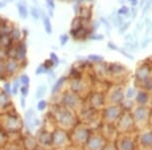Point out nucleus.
I'll use <instances>...</instances> for the list:
<instances>
[{"mask_svg":"<svg viewBox=\"0 0 152 150\" xmlns=\"http://www.w3.org/2000/svg\"><path fill=\"white\" fill-rule=\"evenodd\" d=\"M137 90L138 88L134 87V86H131L127 89V92L125 93V97H126L127 100H133L136 97V93H137Z\"/></svg>","mask_w":152,"mask_h":150,"instance_id":"1a4fd4ad","label":"nucleus"},{"mask_svg":"<svg viewBox=\"0 0 152 150\" xmlns=\"http://www.w3.org/2000/svg\"><path fill=\"white\" fill-rule=\"evenodd\" d=\"M135 80L138 89L152 92V64L149 62H142L137 67L135 72Z\"/></svg>","mask_w":152,"mask_h":150,"instance_id":"f257e3e1","label":"nucleus"},{"mask_svg":"<svg viewBox=\"0 0 152 150\" xmlns=\"http://www.w3.org/2000/svg\"><path fill=\"white\" fill-rule=\"evenodd\" d=\"M60 42H61V46H64L65 44L68 42V36L67 35H62L60 37Z\"/></svg>","mask_w":152,"mask_h":150,"instance_id":"393cba45","label":"nucleus"},{"mask_svg":"<svg viewBox=\"0 0 152 150\" xmlns=\"http://www.w3.org/2000/svg\"><path fill=\"white\" fill-rule=\"evenodd\" d=\"M118 52L121 53L122 55H124L125 57H127L128 59H130V60H132V61L134 60V56H133V55H131V54H130L129 52H127V51L125 50V49H120V48H119V50H118Z\"/></svg>","mask_w":152,"mask_h":150,"instance_id":"a211bd4d","label":"nucleus"},{"mask_svg":"<svg viewBox=\"0 0 152 150\" xmlns=\"http://www.w3.org/2000/svg\"><path fill=\"white\" fill-rule=\"evenodd\" d=\"M21 93H23V97H26V95L28 93V87H26V86H23V87H21Z\"/></svg>","mask_w":152,"mask_h":150,"instance_id":"7c9ffc66","label":"nucleus"},{"mask_svg":"<svg viewBox=\"0 0 152 150\" xmlns=\"http://www.w3.org/2000/svg\"><path fill=\"white\" fill-rule=\"evenodd\" d=\"M47 4H48V6H50L52 9L55 8V4H54V2H53V1H48V2H47Z\"/></svg>","mask_w":152,"mask_h":150,"instance_id":"72a5a7b5","label":"nucleus"},{"mask_svg":"<svg viewBox=\"0 0 152 150\" xmlns=\"http://www.w3.org/2000/svg\"><path fill=\"white\" fill-rule=\"evenodd\" d=\"M107 47H109L111 50H114V51H118V50H119V47H117L116 45H115V44H113L112 42H109V43H107Z\"/></svg>","mask_w":152,"mask_h":150,"instance_id":"bb28decb","label":"nucleus"},{"mask_svg":"<svg viewBox=\"0 0 152 150\" xmlns=\"http://www.w3.org/2000/svg\"><path fill=\"white\" fill-rule=\"evenodd\" d=\"M43 20H44V24H45V29L47 31V34L51 35L52 34V26H51V21L49 19L48 16H46L45 14L43 15Z\"/></svg>","mask_w":152,"mask_h":150,"instance_id":"9b49d317","label":"nucleus"},{"mask_svg":"<svg viewBox=\"0 0 152 150\" xmlns=\"http://www.w3.org/2000/svg\"><path fill=\"white\" fill-rule=\"evenodd\" d=\"M122 114H123V109L121 105H112V107L107 108L104 113L105 118L110 121H115V120L119 119Z\"/></svg>","mask_w":152,"mask_h":150,"instance_id":"0eeeda50","label":"nucleus"},{"mask_svg":"<svg viewBox=\"0 0 152 150\" xmlns=\"http://www.w3.org/2000/svg\"><path fill=\"white\" fill-rule=\"evenodd\" d=\"M18 12H19V14H20L21 18H28V10H26V5H23V4L18 3Z\"/></svg>","mask_w":152,"mask_h":150,"instance_id":"ddd939ff","label":"nucleus"},{"mask_svg":"<svg viewBox=\"0 0 152 150\" xmlns=\"http://www.w3.org/2000/svg\"><path fill=\"white\" fill-rule=\"evenodd\" d=\"M117 150H137V131L122 134L119 137Z\"/></svg>","mask_w":152,"mask_h":150,"instance_id":"7ed1b4c3","label":"nucleus"},{"mask_svg":"<svg viewBox=\"0 0 152 150\" xmlns=\"http://www.w3.org/2000/svg\"><path fill=\"white\" fill-rule=\"evenodd\" d=\"M88 60L94 61V62H102V61H104V57L99 55H89L88 56Z\"/></svg>","mask_w":152,"mask_h":150,"instance_id":"f3484780","label":"nucleus"},{"mask_svg":"<svg viewBox=\"0 0 152 150\" xmlns=\"http://www.w3.org/2000/svg\"><path fill=\"white\" fill-rule=\"evenodd\" d=\"M20 82L23 83V84H24V86H26L28 87V82H29V79H28V77L26 75H23L20 77Z\"/></svg>","mask_w":152,"mask_h":150,"instance_id":"4be33fe9","label":"nucleus"},{"mask_svg":"<svg viewBox=\"0 0 152 150\" xmlns=\"http://www.w3.org/2000/svg\"><path fill=\"white\" fill-rule=\"evenodd\" d=\"M100 21H102V23H104L105 24V26H107V31H110V29H111V24H110V23L107 20V19H104V18H100Z\"/></svg>","mask_w":152,"mask_h":150,"instance_id":"cd10ccee","label":"nucleus"},{"mask_svg":"<svg viewBox=\"0 0 152 150\" xmlns=\"http://www.w3.org/2000/svg\"><path fill=\"white\" fill-rule=\"evenodd\" d=\"M46 105H47V102H46L45 100H41V102H39V105H38V109L40 110H43L46 108Z\"/></svg>","mask_w":152,"mask_h":150,"instance_id":"a878e982","label":"nucleus"},{"mask_svg":"<svg viewBox=\"0 0 152 150\" xmlns=\"http://www.w3.org/2000/svg\"><path fill=\"white\" fill-rule=\"evenodd\" d=\"M124 40L125 42H133L134 40H136V39L134 38L132 34H127V35L124 37Z\"/></svg>","mask_w":152,"mask_h":150,"instance_id":"b1692460","label":"nucleus"},{"mask_svg":"<svg viewBox=\"0 0 152 150\" xmlns=\"http://www.w3.org/2000/svg\"><path fill=\"white\" fill-rule=\"evenodd\" d=\"M137 14H138V9H137V7H131V8H130V15H131V18L133 19L136 18Z\"/></svg>","mask_w":152,"mask_h":150,"instance_id":"412c9836","label":"nucleus"},{"mask_svg":"<svg viewBox=\"0 0 152 150\" xmlns=\"http://www.w3.org/2000/svg\"><path fill=\"white\" fill-rule=\"evenodd\" d=\"M151 11H152V7H151Z\"/></svg>","mask_w":152,"mask_h":150,"instance_id":"58836bf2","label":"nucleus"},{"mask_svg":"<svg viewBox=\"0 0 152 150\" xmlns=\"http://www.w3.org/2000/svg\"><path fill=\"white\" fill-rule=\"evenodd\" d=\"M21 107H23V108L26 107V102H24V98L23 97H21Z\"/></svg>","mask_w":152,"mask_h":150,"instance_id":"e433bc0d","label":"nucleus"},{"mask_svg":"<svg viewBox=\"0 0 152 150\" xmlns=\"http://www.w3.org/2000/svg\"><path fill=\"white\" fill-rule=\"evenodd\" d=\"M149 129H150L152 132V112H151V116H150V121H149Z\"/></svg>","mask_w":152,"mask_h":150,"instance_id":"f704fd0d","label":"nucleus"},{"mask_svg":"<svg viewBox=\"0 0 152 150\" xmlns=\"http://www.w3.org/2000/svg\"><path fill=\"white\" fill-rule=\"evenodd\" d=\"M125 93H124V88L123 86H118L116 89L112 93V102L115 104V105H120V104L123 102L125 100Z\"/></svg>","mask_w":152,"mask_h":150,"instance_id":"6e6552de","label":"nucleus"},{"mask_svg":"<svg viewBox=\"0 0 152 150\" xmlns=\"http://www.w3.org/2000/svg\"><path fill=\"white\" fill-rule=\"evenodd\" d=\"M152 7V1H146L145 4H144V6L142 7V15H145V13L149 11V9H151Z\"/></svg>","mask_w":152,"mask_h":150,"instance_id":"dca6fc26","label":"nucleus"},{"mask_svg":"<svg viewBox=\"0 0 152 150\" xmlns=\"http://www.w3.org/2000/svg\"><path fill=\"white\" fill-rule=\"evenodd\" d=\"M125 23L124 21V18L121 15H116L113 18V24H114V26H116V28H121L122 26H123V23Z\"/></svg>","mask_w":152,"mask_h":150,"instance_id":"9d476101","label":"nucleus"},{"mask_svg":"<svg viewBox=\"0 0 152 150\" xmlns=\"http://www.w3.org/2000/svg\"><path fill=\"white\" fill-rule=\"evenodd\" d=\"M65 80H66V77H64V76H63V77H61V78H59L58 81L55 83V85H54L53 88H52V93H53V94H54V93H56V92L58 91L59 88H60L61 86H62L63 83L65 82Z\"/></svg>","mask_w":152,"mask_h":150,"instance_id":"f8f14e48","label":"nucleus"},{"mask_svg":"<svg viewBox=\"0 0 152 150\" xmlns=\"http://www.w3.org/2000/svg\"><path fill=\"white\" fill-rule=\"evenodd\" d=\"M139 4V1H137V0H132V1H130V5L131 7H137Z\"/></svg>","mask_w":152,"mask_h":150,"instance_id":"2f4dec72","label":"nucleus"},{"mask_svg":"<svg viewBox=\"0 0 152 150\" xmlns=\"http://www.w3.org/2000/svg\"><path fill=\"white\" fill-rule=\"evenodd\" d=\"M130 26H131V21H125V23H123V26H122L121 28H119V34H120V35L126 33V31H128Z\"/></svg>","mask_w":152,"mask_h":150,"instance_id":"2eb2a0df","label":"nucleus"},{"mask_svg":"<svg viewBox=\"0 0 152 150\" xmlns=\"http://www.w3.org/2000/svg\"><path fill=\"white\" fill-rule=\"evenodd\" d=\"M152 109L150 107H140V105H135L132 109L131 114L133 117L135 128L136 131H141L144 129L149 128V121H150Z\"/></svg>","mask_w":152,"mask_h":150,"instance_id":"f03ea898","label":"nucleus"},{"mask_svg":"<svg viewBox=\"0 0 152 150\" xmlns=\"http://www.w3.org/2000/svg\"><path fill=\"white\" fill-rule=\"evenodd\" d=\"M45 93H46V86L45 85H42L41 87L38 88V91H37V97L38 98L43 97Z\"/></svg>","mask_w":152,"mask_h":150,"instance_id":"6ab92c4d","label":"nucleus"},{"mask_svg":"<svg viewBox=\"0 0 152 150\" xmlns=\"http://www.w3.org/2000/svg\"><path fill=\"white\" fill-rule=\"evenodd\" d=\"M18 85H19V82L18 81H16L15 83H14V86L12 88V93H14V94H16L18 93Z\"/></svg>","mask_w":152,"mask_h":150,"instance_id":"c756f323","label":"nucleus"},{"mask_svg":"<svg viewBox=\"0 0 152 150\" xmlns=\"http://www.w3.org/2000/svg\"><path fill=\"white\" fill-rule=\"evenodd\" d=\"M90 39H91V40H102L104 37L102 36H92V37H90Z\"/></svg>","mask_w":152,"mask_h":150,"instance_id":"473e14b6","label":"nucleus"},{"mask_svg":"<svg viewBox=\"0 0 152 150\" xmlns=\"http://www.w3.org/2000/svg\"><path fill=\"white\" fill-rule=\"evenodd\" d=\"M134 102L136 105H140V107H150L152 104V97L151 93L145 90L138 89L136 93V97L134 98Z\"/></svg>","mask_w":152,"mask_h":150,"instance_id":"423d86ee","label":"nucleus"},{"mask_svg":"<svg viewBox=\"0 0 152 150\" xmlns=\"http://www.w3.org/2000/svg\"><path fill=\"white\" fill-rule=\"evenodd\" d=\"M118 127H119L120 132H122L123 134L124 133H131L136 131L135 123L131 112H127V110L123 112V114L119 118V125H118Z\"/></svg>","mask_w":152,"mask_h":150,"instance_id":"39448f33","label":"nucleus"},{"mask_svg":"<svg viewBox=\"0 0 152 150\" xmlns=\"http://www.w3.org/2000/svg\"><path fill=\"white\" fill-rule=\"evenodd\" d=\"M151 41H152V40H151Z\"/></svg>","mask_w":152,"mask_h":150,"instance_id":"a19ab883","label":"nucleus"},{"mask_svg":"<svg viewBox=\"0 0 152 150\" xmlns=\"http://www.w3.org/2000/svg\"><path fill=\"white\" fill-rule=\"evenodd\" d=\"M151 105H152V104H151Z\"/></svg>","mask_w":152,"mask_h":150,"instance_id":"ea45409f","label":"nucleus"},{"mask_svg":"<svg viewBox=\"0 0 152 150\" xmlns=\"http://www.w3.org/2000/svg\"><path fill=\"white\" fill-rule=\"evenodd\" d=\"M130 13V8L126 5H122L120 9H118V15L121 16H126Z\"/></svg>","mask_w":152,"mask_h":150,"instance_id":"4468645a","label":"nucleus"},{"mask_svg":"<svg viewBox=\"0 0 152 150\" xmlns=\"http://www.w3.org/2000/svg\"><path fill=\"white\" fill-rule=\"evenodd\" d=\"M4 87H5V89H6L7 92H10V86H9V84H7V83H6V84L4 85Z\"/></svg>","mask_w":152,"mask_h":150,"instance_id":"c9c22d12","label":"nucleus"},{"mask_svg":"<svg viewBox=\"0 0 152 150\" xmlns=\"http://www.w3.org/2000/svg\"><path fill=\"white\" fill-rule=\"evenodd\" d=\"M137 150H152V132L149 128L137 132Z\"/></svg>","mask_w":152,"mask_h":150,"instance_id":"20e7f679","label":"nucleus"},{"mask_svg":"<svg viewBox=\"0 0 152 150\" xmlns=\"http://www.w3.org/2000/svg\"><path fill=\"white\" fill-rule=\"evenodd\" d=\"M31 14H33V16L35 19L39 18V11L37 10V8H31Z\"/></svg>","mask_w":152,"mask_h":150,"instance_id":"c85d7f7f","label":"nucleus"},{"mask_svg":"<svg viewBox=\"0 0 152 150\" xmlns=\"http://www.w3.org/2000/svg\"><path fill=\"white\" fill-rule=\"evenodd\" d=\"M150 42H151V39L149 38V37H144L143 41H142V44H141V48L142 49L146 48V47L149 45V43H150Z\"/></svg>","mask_w":152,"mask_h":150,"instance_id":"aec40b11","label":"nucleus"},{"mask_svg":"<svg viewBox=\"0 0 152 150\" xmlns=\"http://www.w3.org/2000/svg\"><path fill=\"white\" fill-rule=\"evenodd\" d=\"M145 2H146V1H141V2H139V4H138L139 7H143V6H144V4H145Z\"/></svg>","mask_w":152,"mask_h":150,"instance_id":"4c0bfd02","label":"nucleus"},{"mask_svg":"<svg viewBox=\"0 0 152 150\" xmlns=\"http://www.w3.org/2000/svg\"><path fill=\"white\" fill-rule=\"evenodd\" d=\"M51 60L53 61L54 62V64H55V65H58L59 64V58H58V56L56 55V54H54V53H51Z\"/></svg>","mask_w":152,"mask_h":150,"instance_id":"5701e85b","label":"nucleus"}]
</instances>
